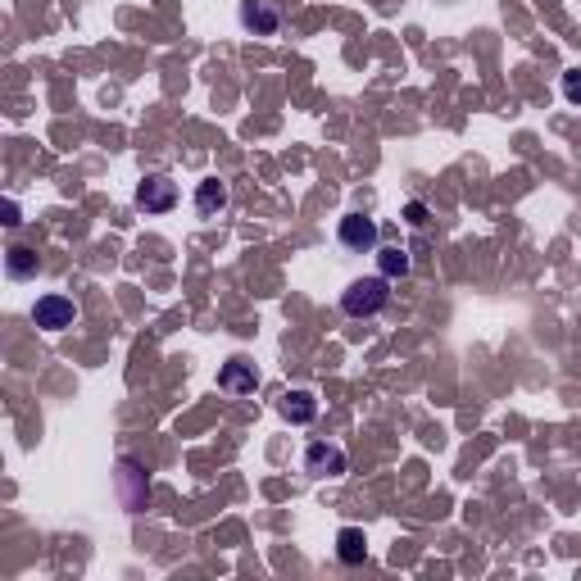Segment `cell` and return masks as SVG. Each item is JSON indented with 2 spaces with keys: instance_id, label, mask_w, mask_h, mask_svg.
Listing matches in <instances>:
<instances>
[{
  "instance_id": "cell-1",
  "label": "cell",
  "mask_w": 581,
  "mask_h": 581,
  "mask_svg": "<svg viewBox=\"0 0 581 581\" xmlns=\"http://www.w3.org/2000/svg\"><path fill=\"white\" fill-rule=\"evenodd\" d=\"M386 300H391V282H386L382 273H377V277H359V282H350L341 291V309L350 318H377L386 309Z\"/></svg>"
},
{
  "instance_id": "cell-2",
  "label": "cell",
  "mask_w": 581,
  "mask_h": 581,
  "mask_svg": "<svg viewBox=\"0 0 581 581\" xmlns=\"http://www.w3.org/2000/svg\"><path fill=\"white\" fill-rule=\"evenodd\" d=\"M237 19L250 37H277L282 23H286V14H282V0H241Z\"/></svg>"
},
{
  "instance_id": "cell-3",
  "label": "cell",
  "mask_w": 581,
  "mask_h": 581,
  "mask_svg": "<svg viewBox=\"0 0 581 581\" xmlns=\"http://www.w3.org/2000/svg\"><path fill=\"white\" fill-rule=\"evenodd\" d=\"M32 323H37L41 332H64V327L78 323V305H73L69 296H60V291H50V296H41L37 305H32Z\"/></svg>"
},
{
  "instance_id": "cell-4",
  "label": "cell",
  "mask_w": 581,
  "mask_h": 581,
  "mask_svg": "<svg viewBox=\"0 0 581 581\" xmlns=\"http://www.w3.org/2000/svg\"><path fill=\"white\" fill-rule=\"evenodd\" d=\"M305 473L318 477V482H327V477H345V473H350V459H345L341 445L314 441V445L305 450Z\"/></svg>"
},
{
  "instance_id": "cell-5",
  "label": "cell",
  "mask_w": 581,
  "mask_h": 581,
  "mask_svg": "<svg viewBox=\"0 0 581 581\" xmlns=\"http://www.w3.org/2000/svg\"><path fill=\"white\" fill-rule=\"evenodd\" d=\"M377 223L364 214H345L341 223H336V241H341L345 250H355V255H368V250H377Z\"/></svg>"
},
{
  "instance_id": "cell-6",
  "label": "cell",
  "mask_w": 581,
  "mask_h": 581,
  "mask_svg": "<svg viewBox=\"0 0 581 581\" xmlns=\"http://www.w3.org/2000/svg\"><path fill=\"white\" fill-rule=\"evenodd\" d=\"M178 205V182L173 178H146L137 182V209L141 214H168V209Z\"/></svg>"
},
{
  "instance_id": "cell-7",
  "label": "cell",
  "mask_w": 581,
  "mask_h": 581,
  "mask_svg": "<svg viewBox=\"0 0 581 581\" xmlns=\"http://www.w3.org/2000/svg\"><path fill=\"white\" fill-rule=\"evenodd\" d=\"M255 386H259V373H255V364H250V359H227V364L218 368V391H227V395H255Z\"/></svg>"
},
{
  "instance_id": "cell-8",
  "label": "cell",
  "mask_w": 581,
  "mask_h": 581,
  "mask_svg": "<svg viewBox=\"0 0 581 581\" xmlns=\"http://www.w3.org/2000/svg\"><path fill=\"white\" fill-rule=\"evenodd\" d=\"M277 409H282L286 423L305 427V423H314V418H318V395H314V391H286Z\"/></svg>"
},
{
  "instance_id": "cell-9",
  "label": "cell",
  "mask_w": 581,
  "mask_h": 581,
  "mask_svg": "<svg viewBox=\"0 0 581 581\" xmlns=\"http://www.w3.org/2000/svg\"><path fill=\"white\" fill-rule=\"evenodd\" d=\"M227 209V187L218 178H209V182H200L196 187V214L200 218H218Z\"/></svg>"
},
{
  "instance_id": "cell-10",
  "label": "cell",
  "mask_w": 581,
  "mask_h": 581,
  "mask_svg": "<svg viewBox=\"0 0 581 581\" xmlns=\"http://www.w3.org/2000/svg\"><path fill=\"white\" fill-rule=\"evenodd\" d=\"M336 554H341V563H364L368 536L359 532V527H341V532H336Z\"/></svg>"
},
{
  "instance_id": "cell-11",
  "label": "cell",
  "mask_w": 581,
  "mask_h": 581,
  "mask_svg": "<svg viewBox=\"0 0 581 581\" xmlns=\"http://www.w3.org/2000/svg\"><path fill=\"white\" fill-rule=\"evenodd\" d=\"M377 268H382L386 282H395V277H409L414 259H409V250H404V246H382V250H377Z\"/></svg>"
},
{
  "instance_id": "cell-12",
  "label": "cell",
  "mask_w": 581,
  "mask_h": 581,
  "mask_svg": "<svg viewBox=\"0 0 581 581\" xmlns=\"http://www.w3.org/2000/svg\"><path fill=\"white\" fill-rule=\"evenodd\" d=\"M5 264H10V277H32V273H37V255L23 250V246H14L10 255H5Z\"/></svg>"
},
{
  "instance_id": "cell-13",
  "label": "cell",
  "mask_w": 581,
  "mask_h": 581,
  "mask_svg": "<svg viewBox=\"0 0 581 581\" xmlns=\"http://www.w3.org/2000/svg\"><path fill=\"white\" fill-rule=\"evenodd\" d=\"M563 100H568V105H581V69L563 73Z\"/></svg>"
},
{
  "instance_id": "cell-14",
  "label": "cell",
  "mask_w": 581,
  "mask_h": 581,
  "mask_svg": "<svg viewBox=\"0 0 581 581\" xmlns=\"http://www.w3.org/2000/svg\"><path fill=\"white\" fill-rule=\"evenodd\" d=\"M427 218H432V214H427L423 200H409V205H404V223H409V227H427Z\"/></svg>"
}]
</instances>
